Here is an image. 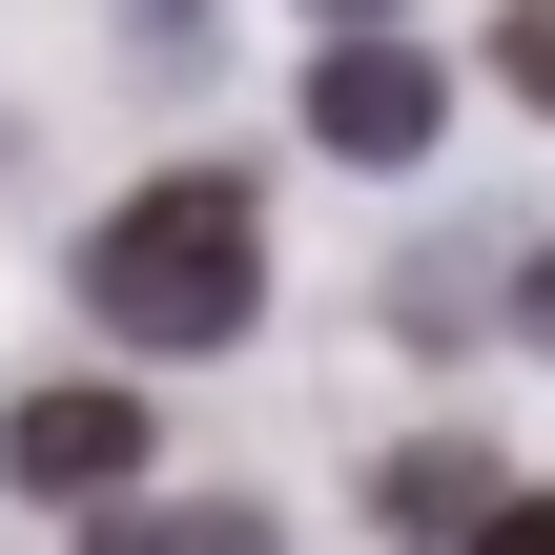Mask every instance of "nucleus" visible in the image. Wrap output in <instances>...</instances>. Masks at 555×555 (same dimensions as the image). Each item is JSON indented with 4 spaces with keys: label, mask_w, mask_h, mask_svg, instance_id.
Instances as JSON below:
<instances>
[{
    "label": "nucleus",
    "mask_w": 555,
    "mask_h": 555,
    "mask_svg": "<svg viewBox=\"0 0 555 555\" xmlns=\"http://www.w3.org/2000/svg\"><path fill=\"white\" fill-rule=\"evenodd\" d=\"M247 288H268V227H247V185H227V165L124 185V227L82 247V309H103L124 350H227V330H247Z\"/></svg>",
    "instance_id": "nucleus-1"
},
{
    "label": "nucleus",
    "mask_w": 555,
    "mask_h": 555,
    "mask_svg": "<svg viewBox=\"0 0 555 555\" xmlns=\"http://www.w3.org/2000/svg\"><path fill=\"white\" fill-rule=\"evenodd\" d=\"M0 474L21 494H124L144 474V391H21L0 412Z\"/></svg>",
    "instance_id": "nucleus-2"
},
{
    "label": "nucleus",
    "mask_w": 555,
    "mask_h": 555,
    "mask_svg": "<svg viewBox=\"0 0 555 555\" xmlns=\"http://www.w3.org/2000/svg\"><path fill=\"white\" fill-rule=\"evenodd\" d=\"M309 144L412 165V144H433V62H412V41H330V62H309Z\"/></svg>",
    "instance_id": "nucleus-3"
},
{
    "label": "nucleus",
    "mask_w": 555,
    "mask_h": 555,
    "mask_svg": "<svg viewBox=\"0 0 555 555\" xmlns=\"http://www.w3.org/2000/svg\"><path fill=\"white\" fill-rule=\"evenodd\" d=\"M494 515H515V494H494V453H453V433H433V453H391V535H433V555H474Z\"/></svg>",
    "instance_id": "nucleus-4"
},
{
    "label": "nucleus",
    "mask_w": 555,
    "mask_h": 555,
    "mask_svg": "<svg viewBox=\"0 0 555 555\" xmlns=\"http://www.w3.org/2000/svg\"><path fill=\"white\" fill-rule=\"evenodd\" d=\"M82 555H288V535H268V515H103Z\"/></svg>",
    "instance_id": "nucleus-5"
},
{
    "label": "nucleus",
    "mask_w": 555,
    "mask_h": 555,
    "mask_svg": "<svg viewBox=\"0 0 555 555\" xmlns=\"http://www.w3.org/2000/svg\"><path fill=\"white\" fill-rule=\"evenodd\" d=\"M494 62H515V103H555V0H515V21H494Z\"/></svg>",
    "instance_id": "nucleus-6"
},
{
    "label": "nucleus",
    "mask_w": 555,
    "mask_h": 555,
    "mask_svg": "<svg viewBox=\"0 0 555 555\" xmlns=\"http://www.w3.org/2000/svg\"><path fill=\"white\" fill-rule=\"evenodd\" d=\"M474 555H555V494H515V515H494V535H474Z\"/></svg>",
    "instance_id": "nucleus-7"
},
{
    "label": "nucleus",
    "mask_w": 555,
    "mask_h": 555,
    "mask_svg": "<svg viewBox=\"0 0 555 555\" xmlns=\"http://www.w3.org/2000/svg\"><path fill=\"white\" fill-rule=\"evenodd\" d=\"M330 21H391V0H330Z\"/></svg>",
    "instance_id": "nucleus-8"
},
{
    "label": "nucleus",
    "mask_w": 555,
    "mask_h": 555,
    "mask_svg": "<svg viewBox=\"0 0 555 555\" xmlns=\"http://www.w3.org/2000/svg\"><path fill=\"white\" fill-rule=\"evenodd\" d=\"M535 330H555V268H535Z\"/></svg>",
    "instance_id": "nucleus-9"
}]
</instances>
